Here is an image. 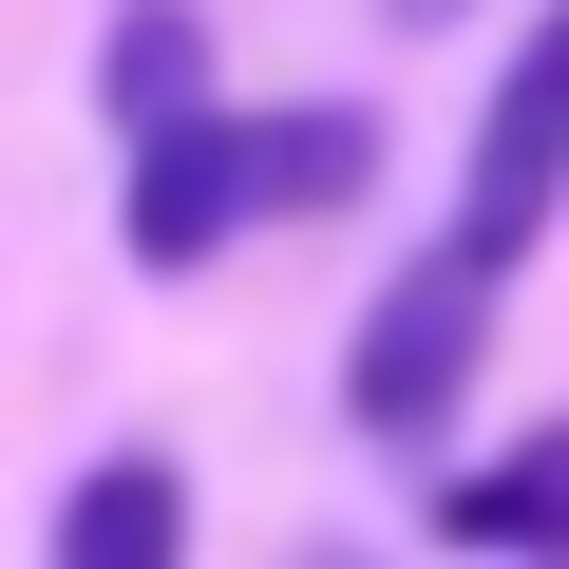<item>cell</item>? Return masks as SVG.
<instances>
[{
	"mask_svg": "<svg viewBox=\"0 0 569 569\" xmlns=\"http://www.w3.org/2000/svg\"><path fill=\"white\" fill-rule=\"evenodd\" d=\"M493 284L512 266H475V247H418L380 305H361V342H342V418L361 437H456V399H475V361H493Z\"/></svg>",
	"mask_w": 569,
	"mask_h": 569,
	"instance_id": "cell-1",
	"label": "cell"
},
{
	"mask_svg": "<svg viewBox=\"0 0 569 569\" xmlns=\"http://www.w3.org/2000/svg\"><path fill=\"white\" fill-rule=\"evenodd\" d=\"M569 209V0L512 39L493 114H475V171H456V247L475 266H531V228Z\"/></svg>",
	"mask_w": 569,
	"mask_h": 569,
	"instance_id": "cell-2",
	"label": "cell"
},
{
	"mask_svg": "<svg viewBox=\"0 0 569 569\" xmlns=\"http://www.w3.org/2000/svg\"><path fill=\"white\" fill-rule=\"evenodd\" d=\"M228 171H247V228L361 209V190H380V114H361V96H284V114H228Z\"/></svg>",
	"mask_w": 569,
	"mask_h": 569,
	"instance_id": "cell-3",
	"label": "cell"
},
{
	"mask_svg": "<svg viewBox=\"0 0 569 569\" xmlns=\"http://www.w3.org/2000/svg\"><path fill=\"white\" fill-rule=\"evenodd\" d=\"M133 266L152 284H190L209 247H247V171H228V114H171V133H133Z\"/></svg>",
	"mask_w": 569,
	"mask_h": 569,
	"instance_id": "cell-4",
	"label": "cell"
},
{
	"mask_svg": "<svg viewBox=\"0 0 569 569\" xmlns=\"http://www.w3.org/2000/svg\"><path fill=\"white\" fill-rule=\"evenodd\" d=\"M437 531L456 550H512V569H569V418L512 437V456H475V475H437Z\"/></svg>",
	"mask_w": 569,
	"mask_h": 569,
	"instance_id": "cell-5",
	"label": "cell"
},
{
	"mask_svg": "<svg viewBox=\"0 0 569 569\" xmlns=\"http://www.w3.org/2000/svg\"><path fill=\"white\" fill-rule=\"evenodd\" d=\"M58 569H190V475L171 456H96L58 493Z\"/></svg>",
	"mask_w": 569,
	"mask_h": 569,
	"instance_id": "cell-6",
	"label": "cell"
},
{
	"mask_svg": "<svg viewBox=\"0 0 569 569\" xmlns=\"http://www.w3.org/2000/svg\"><path fill=\"white\" fill-rule=\"evenodd\" d=\"M96 96H114L133 133L209 114V20H190V0H114V39H96Z\"/></svg>",
	"mask_w": 569,
	"mask_h": 569,
	"instance_id": "cell-7",
	"label": "cell"
},
{
	"mask_svg": "<svg viewBox=\"0 0 569 569\" xmlns=\"http://www.w3.org/2000/svg\"><path fill=\"white\" fill-rule=\"evenodd\" d=\"M399 20H418V39H437V20H475V0H399Z\"/></svg>",
	"mask_w": 569,
	"mask_h": 569,
	"instance_id": "cell-8",
	"label": "cell"
},
{
	"mask_svg": "<svg viewBox=\"0 0 569 569\" xmlns=\"http://www.w3.org/2000/svg\"><path fill=\"white\" fill-rule=\"evenodd\" d=\"M305 569H342V550H305Z\"/></svg>",
	"mask_w": 569,
	"mask_h": 569,
	"instance_id": "cell-9",
	"label": "cell"
}]
</instances>
